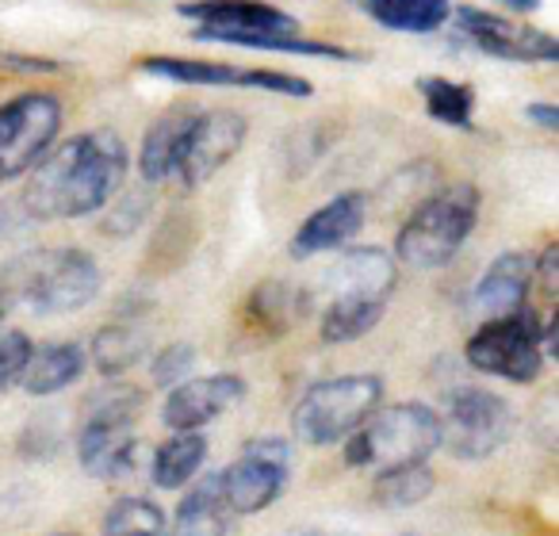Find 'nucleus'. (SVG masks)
<instances>
[{
	"mask_svg": "<svg viewBox=\"0 0 559 536\" xmlns=\"http://www.w3.org/2000/svg\"><path fill=\"white\" fill-rule=\"evenodd\" d=\"M146 357V334L134 326H104L93 337V365L104 376H119Z\"/></svg>",
	"mask_w": 559,
	"mask_h": 536,
	"instance_id": "nucleus-27",
	"label": "nucleus"
},
{
	"mask_svg": "<svg viewBox=\"0 0 559 536\" xmlns=\"http://www.w3.org/2000/svg\"><path fill=\"white\" fill-rule=\"evenodd\" d=\"M368 218V200L360 192H345L334 195L330 203H322L319 211L299 223V230L292 234V249L288 253L296 261H311L319 253H334V249H345L360 230H365Z\"/></svg>",
	"mask_w": 559,
	"mask_h": 536,
	"instance_id": "nucleus-15",
	"label": "nucleus"
},
{
	"mask_svg": "<svg viewBox=\"0 0 559 536\" xmlns=\"http://www.w3.org/2000/svg\"><path fill=\"white\" fill-rule=\"evenodd\" d=\"M0 65H4V70H16V73H58L62 70L55 58H24V55H9V50H0Z\"/></svg>",
	"mask_w": 559,
	"mask_h": 536,
	"instance_id": "nucleus-34",
	"label": "nucleus"
},
{
	"mask_svg": "<svg viewBox=\"0 0 559 536\" xmlns=\"http://www.w3.org/2000/svg\"><path fill=\"white\" fill-rule=\"evenodd\" d=\"M418 96L426 104V111L444 127H472L475 119V88L464 81H449V78H418Z\"/></svg>",
	"mask_w": 559,
	"mask_h": 536,
	"instance_id": "nucleus-24",
	"label": "nucleus"
},
{
	"mask_svg": "<svg viewBox=\"0 0 559 536\" xmlns=\"http://www.w3.org/2000/svg\"><path fill=\"white\" fill-rule=\"evenodd\" d=\"M249 134V123L241 111L234 108H215V111H200L188 131L185 146H180V162H177V177L188 188H200L215 177L218 169L238 157L241 142Z\"/></svg>",
	"mask_w": 559,
	"mask_h": 536,
	"instance_id": "nucleus-12",
	"label": "nucleus"
},
{
	"mask_svg": "<svg viewBox=\"0 0 559 536\" xmlns=\"http://www.w3.org/2000/svg\"><path fill=\"white\" fill-rule=\"evenodd\" d=\"M525 119L536 127H544V131H559V108L556 104H528Z\"/></svg>",
	"mask_w": 559,
	"mask_h": 536,
	"instance_id": "nucleus-35",
	"label": "nucleus"
},
{
	"mask_svg": "<svg viewBox=\"0 0 559 536\" xmlns=\"http://www.w3.org/2000/svg\"><path fill=\"white\" fill-rule=\"evenodd\" d=\"M55 536H78V533H55Z\"/></svg>",
	"mask_w": 559,
	"mask_h": 536,
	"instance_id": "nucleus-38",
	"label": "nucleus"
},
{
	"mask_svg": "<svg viewBox=\"0 0 559 536\" xmlns=\"http://www.w3.org/2000/svg\"><path fill=\"white\" fill-rule=\"evenodd\" d=\"M142 406H146V391L131 388V383H108V388L93 391L81 410V426H127L134 429Z\"/></svg>",
	"mask_w": 559,
	"mask_h": 536,
	"instance_id": "nucleus-25",
	"label": "nucleus"
},
{
	"mask_svg": "<svg viewBox=\"0 0 559 536\" xmlns=\"http://www.w3.org/2000/svg\"><path fill=\"white\" fill-rule=\"evenodd\" d=\"M383 380L380 376H337V380H322L304 391V398L292 410V433L296 441L311 444V449H326L337 444L380 406Z\"/></svg>",
	"mask_w": 559,
	"mask_h": 536,
	"instance_id": "nucleus-6",
	"label": "nucleus"
},
{
	"mask_svg": "<svg viewBox=\"0 0 559 536\" xmlns=\"http://www.w3.org/2000/svg\"><path fill=\"white\" fill-rule=\"evenodd\" d=\"M165 513L150 498H119L104 513V536H165Z\"/></svg>",
	"mask_w": 559,
	"mask_h": 536,
	"instance_id": "nucleus-28",
	"label": "nucleus"
},
{
	"mask_svg": "<svg viewBox=\"0 0 559 536\" xmlns=\"http://www.w3.org/2000/svg\"><path fill=\"white\" fill-rule=\"evenodd\" d=\"M192 365H195V349H192V345H188V342H173V345H165V349L154 357V368H150V376H154V383H162V388H177L180 380H188Z\"/></svg>",
	"mask_w": 559,
	"mask_h": 536,
	"instance_id": "nucleus-32",
	"label": "nucleus"
},
{
	"mask_svg": "<svg viewBox=\"0 0 559 536\" xmlns=\"http://www.w3.org/2000/svg\"><path fill=\"white\" fill-rule=\"evenodd\" d=\"M403 536H418V533H403Z\"/></svg>",
	"mask_w": 559,
	"mask_h": 536,
	"instance_id": "nucleus-39",
	"label": "nucleus"
},
{
	"mask_svg": "<svg viewBox=\"0 0 559 536\" xmlns=\"http://www.w3.org/2000/svg\"><path fill=\"white\" fill-rule=\"evenodd\" d=\"M203 460H207V441L200 437V429H192V433H173L169 441L154 452L150 475H154V483L162 490H177V487H185V483H192V475L203 467Z\"/></svg>",
	"mask_w": 559,
	"mask_h": 536,
	"instance_id": "nucleus-23",
	"label": "nucleus"
},
{
	"mask_svg": "<svg viewBox=\"0 0 559 536\" xmlns=\"http://www.w3.org/2000/svg\"><path fill=\"white\" fill-rule=\"evenodd\" d=\"M292 472V444L284 437H257L241 449V456L230 467L218 472L223 502L230 505L234 517L261 513L284 495Z\"/></svg>",
	"mask_w": 559,
	"mask_h": 536,
	"instance_id": "nucleus-9",
	"label": "nucleus"
},
{
	"mask_svg": "<svg viewBox=\"0 0 559 536\" xmlns=\"http://www.w3.org/2000/svg\"><path fill=\"white\" fill-rule=\"evenodd\" d=\"M280 536H326V533H319V528H288V533Z\"/></svg>",
	"mask_w": 559,
	"mask_h": 536,
	"instance_id": "nucleus-37",
	"label": "nucleus"
},
{
	"mask_svg": "<svg viewBox=\"0 0 559 536\" xmlns=\"http://www.w3.org/2000/svg\"><path fill=\"white\" fill-rule=\"evenodd\" d=\"M139 70L150 73V78L177 81V85H192V88H257V93L296 96V100L311 96V81L296 78V73L241 70V65H234V62H207V58L150 55L139 62Z\"/></svg>",
	"mask_w": 559,
	"mask_h": 536,
	"instance_id": "nucleus-11",
	"label": "nucleus"
},
{
	"mask_svg": "<svg viewBox=\"0 0 559 536\" xmlns=\"http://www.w3.org/2000/svg\"><path fill=\"white\" fill-rule=\"evenodd\" d=\"M192 39L218 43V47L238 50H264V55H299V58H322V62H360L357 50L334 47V43L307 39L304 32H238V27H195Z\"/></svg>",
	"mask_w": 559,
	"mask_h": 536,
	"instance_id": "nucleus-17",
	"label": "nucleus"
},
{
	"mask_svg": "<svg viewBox=\"0 0 559 536\" xmlns=\"http://www.w3.org/2000/svg\"><path fill=\"white\" fill-rule=\"evenodd\" d=\"M85 372V349L78 342H55V345H39L32 349V360L24 368V388L27 395L35 398H47V395H58L66 391L70 383L81 380Z\"/></svg>",
	"mask_w": 559,
	"mask_h": 536,
	"instance_id": "nucleus-22",
	"label": "nucleus"
},
{
	"mask_svg": "<svg viewBox=\"0 0 559 536\" xmlns=\"http://www.w3.org/2000/svg\"><path fill=\"white\" fill-rule=\"evenodd\" d=\"M165 536H234V513L223 502L218 472L200 479L192 487V495L180 498L173 525H165Z\"/></svg>",
	"mask_w": 559,
	"mask_h": 536,
	"instance_id": "nucleus-20",
	"label": "nucleus"
},
{
	"mask_svg": "<svg viewBox=\"0 0 559 536\" xmlns=\"http://www.w3.org/2000/svg\"><path fill=\"white\" fill-rule=\"evenodd\" d=\"M349 4L395 35H433L452 20V0H349Z\"/></svg>",
	"mask_w": 559,
	"mask_h": 536,
	"instance_id": "nucleus-21",
	"label": "nucleus"
},
{
	"mask_svg": "<svg viewBox=\"0 0 559 536\" xmlns=\"http://www.w3.org/2000/svg\"><path fill=\"white\" fill-rule=\"evenodd\" d=\"M195 116H200L195 104H173L169 111H162V116L146 127L142 146H139V172L146 184H165V180L177 172L180 146H185Z\"/></svg>",
	"mask_w": 559,
	"mask_h": 536,
	"instance_id": "nucleus-19",
	"label": "nucleus"
},
{
	"mask_svg": "<svg viewBox=\"0 0 559 536\" xmlns=\"http://www.w3.org/2000/svg\"><path fill=\"white\" fill-rule=\"evenodd\" d=\"M108 215H104V230L116 234V238H127V234H134L142 226V218H146L150 211V195L146 192H123L119 188L116 195L108 200Z\"/></svg>",
	"mask_w": 559,
	"mask_h": 536,
	"instance_id": "nucleus-30",
	"label": "nucleus"
},
{
	"mask_svg": "<svg viewBox=\"0 0 559 536\" xmlns=\"http://www.w3.org/2000/svg\"><path fill=\"white\" fill-rule=\"evenodd\" d=\"M502 9H510V12H536L540 9V0H498Z\"/></svg>",
	"mask_w": 559,
	"mask_h": 536,
	"instance_id": "nucleus-36",
	"label": "nucleus"
},
{
	"mask_svg": "<svg viewBox=\"0 0 559 536\" xmlns=\"http://www.w3.org/2000/svg\"><path fill=\"white\" fill-rule=\"evenodd\" d=\"M32 223H35V218L27 215V207L20 203V195H16V200L0 203V238H16V234H24Z\"/></svg>",
	"mask_w": 559,
	"mask_h": 536,
	"instance_id": "nucleus-33",
	"label": "nucleus"
},
{
	"mask_svg": "<svg viewBox=\"0 0 559 536\" xmlns=\"http://www.w3.org/2000/svg\"><path fill=\"white\" fill-rule=\"evenodd\" d=\"M528 291H533V257L510 249V253H498L487 264V273L475 284L472 307L483 322L502 319V314L528 307Z\"/></svg>",
	"mask_w": 559,
	"mask_h": 536,
	"instance_id": "nucleus-16",
	"label": "nucleus"
},
{
	"mask_svg": "<svg viewBox=\"0 0 559 536\" xmlns=\"http://www.w3.org/2000/svg\"><path fill=\"white\" fill-rule=\"evenodd\" d=\"M395 257L380 246H345L322 273L314 296L322 307H376L388 311V299L395 291Z\"/></svg>",
	"mask_w": 559,
	"mask_h": 536,
	"instance_id": "nucleus-10",
	"label": "nucleus"
},
{
	"mask_svg": "<svg viewBox=\"0 0 559 536\" xmlns=\"http://www.w3.org/2000/svg\"><path fill=\"white\" fill-rule=\"evenodd\" d=\"M441 449V418L426 403H395L376 406L349 437H345V460L353 467H403L426 464Z\"/></svg>",
	"mask_w": 559,
	"mask_h": 536,
	"instance_id": "nucleus-4",
	"label": "nucleus"
},
{
	"mask_svg": "<svg viewBox=\"0 0 559 536\" xmlns=\"http://www.w3.org/2000/svg\"><path fill=\"white\" fill-rule=\"evenodd\" d=\"M100 291V264L85 249H27L0 269V303L35 314H73Z\"/></svg>",
	"mask_w": 559,
	"mask_h": 536,
	"instance_id": "nucleus-2",
	"label": "nucleus"
},
{
	"mask_svg": "<svg viewBox=\"0 0 559 536\" xmlns=\"http://www.w3.org/2000/svg\"><path fill=\"white\" fill-rule=\"evenodd\" d=\"M127 146L116 131L73 134L62 146H50L32 169V180L20 192V203L35 223L55 218H85L108 207V200L127 184Z\"/></svg>",
	"mask_w": 559,
	"mask_h": 536,
	"instance_id": "nucleus-1",
	"label": "nucleus"
},
{
	"mask_svg": "<svg viewBox=\"0 0 559 536\" xmlns=\"http://www.w3.org/2000/svg\"><path fill=\"white\" fill-rule=\"evenodd\" d=\"M452 16L460 32L490 58H502V62H556L559 58V43L540 27L518 24L487 9H452Z\"/></svg>",
	"mask_w": 559,
	"mask_h": 536,
	"instance_id": "nucleus-13",
	"label": "nucleus"
},
{
	"mask_svg": "<svg viewBox=\"0 0 559 536\" xmlns=\"http://www.w3.org/2000/svg\"><path fill=\"white\" fill-rule=\"evenodd\" d=\"M62 134V104L50 93H24L0 104V184L24 177Z\"/></svg>",
	"mask_w": 559,
	"mask_h": 536,
	"instance_id": "nucleus-7",
	"label": "nucleus"
},
{
	"mask_svg": "<svg viewBox=\"0 0 559 536\" xmlns=\"http://www.w3.org/2000/svg\"><path fill=\"white\" fill-rule=\"evenodd\" d=\"M475 223H479V188L467 180L433 188L399 226L395 257L414 273L444 269L472 238Z\"/></svg>",
	"mask_w": 559,
	"mask_h": 536,
	"instance_id": "nucleus-3",
	"label": "nucleus"
},
{
	"mask_svg": "<svg viewBox=\"0 0 559 536\" xmlns=\"http://www.w3.org/2000/svg\"><path fill=\"white\" fill-rule=\"evenodd\" d=\"M304 296H299L296 288H288V284H261V288L249 296V314L253 319H261L269 330H288L292 322H296V314L304 311Z\"/></svg>",
	"mask_w": 559,
	"mask_h": 536,
	"instance_id": "nucleus-29",
	"label": "nucleus"
},
{
	"mask_svg": "<svg viewBox=\"0 0 559 536\" xmlns=\"http://www.w3.org/2000/svg\"><path fill=\"white\" fill-rule=\"evenodd\" d=\"M441 444L456 460H487L513 433V410L487 388H460L444 398Z\"/></svg>",
	"mask_w": 559,
	"mask_h": 536,
	"instance_id": "nucleus-8",
	"label": "nucleus"
},
{
	"mask_svg": "<svg viewBox=\"0 0 559 536\" xmlns=\"http://www.w3.org/2000/svg\"><path fill=\"white\" fill-rule=\"evenodd\" d=\"M241 398H246V380L241 376H192V380H180L165 395L162 421L173 433H192V429H203L207 421H215L223 410L238 406Z\"/></svg>",
	"mask_w": 559,
	"mask_h": 536,
	"instance_id": "nucleus-14",
	"label": "nucleus"
},
{
	"mask_svg": "<svg viewBox=\"0 0 559 536\" xmlns=\"http://www.w3.org/2000/svg\"><path fill=\"white\" fill-rule=\"evenodd\" d=\"M556 345V319H536L528 307L487 319L467 337V365L510 383H533Z\"/></svg>",
	"mask_w": 559,
	"mask_h": 536,
	"instance_id": "nucleus-5",
	"label": "nucleus"
},
{
	"mask_svg": "<svg viewBox=\"0 0 559 536\" xmlns=\"http://www.w3.org/2000/svg\"><path fill=\"white\" fill-rule=\"evenodd\" d=\"M433 490V475L426 464H403V467H383L376 472L372 483V502L388 505V510H406V505H418Z\"/></svg>",
	"mask_w": 559,
	"mask_h": 536,
	"instance_id": "nucleus-26",
	"label": "nucleus"
},
{
	"mask_svg": "<svg viewBox=\"0 0 559 536\" xmlns=\"http://www.w3.org/2000/svg\"><path fill=\"white\" fill-rule=\"evenodd\" d=\"M32 349H35V342L24 330H4V334H0V391L16 388V383L24 380Z\"/></svg>",
	"mask_w": 559,
	"mask_h": 536,
	"instance_id": "nucleus-31",
	"label": "nucleus"
},
{
	"mask_svg": "<svg viewBox=\"0 0 559 536\" xmlns=\"http://www.w3.org/2000/svg\"><path fill=\"white\" fill-rule=\"evenodd\" d=\"M177 12L195 27H238V32H299L292 12L264 0H180Z\"/></svg>",
	"mask_w": 559,
	"mask_h": 536,
	"instance_id": "nucleus-18",
	"label": "nucleus"
}]
</instances>
